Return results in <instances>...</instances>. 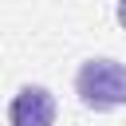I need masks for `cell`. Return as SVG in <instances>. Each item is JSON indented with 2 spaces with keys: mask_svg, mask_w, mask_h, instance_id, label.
<instances>
[{
  "mask_svg": "<svg viewBox=\"0 0 126 126\" xmlns=\"http://www.w3.org/2000/svg\"><path fill=\"white\" fill-rule=\"evenodd\" d=\"M75 94L87 110H98V114L126 106V67L106 55L87 59L75 75Z\"/></svg>",
  "mask_w": 126,
  "mask_h": 126,
  "instance_id": "1",
  "label": "cell"
},
{
  "mask_svg": "<svg viewBox=\"0 0 126 126\" xmlns=\"http://www.w3.org/2000/svg\"><path fill=\"white\" fill-rule=\"evenodd\" d=\"M8 126H55V94L39 83H28L12 94Z\"/></svg>",
  "mask_w": 126,
  "mask_h": 126,
  "instance_id": "2",
  "label": "cell"
},
{
  "mask_svg": "<svg viewBox=\"0 0 126 126\" xmlns=\"http://www.w3.org/2000/svg\"><path fill=\"white\" fill-rule=\"evenodd\" d=\"M118 24L126 28V0H118Z\"/></svg>",
  "mask_w": 126,
  "mask_h": 126,
  "instance_id": "3",
  "label": "cell"
}]
</instances>
